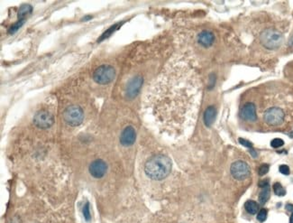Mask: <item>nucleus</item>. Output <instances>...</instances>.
Returning a JSON list of instances; mask_svg holds the SVG:
<instances>
[{"mask_svg": "<svg viewBox=\"0 0 293 223\" xmlns=\"http://www.w3.org/2000/svg\"><path fill=\"white\" fill-rule=\"evenodd\" d=\"M144 171L151 179L162 180L166 178L171 171V161L162 154L155 155L147 161Z\"/></svg>", "mask_w": 293, "mask_h": 223, "instance_id": "obj_1", "label": "nucleus"}, {"mask_svg": "<svg viewBox=\"0 0 293 223\" xmlns=\"http://www.w3.org/2000/svg\"><path fill=\"white\" fill-rule=\"evenodd\" d=\"M260 41L262 44L270 50H274L279 48L283 42V36L279 31L275 29H266L260 36Z\"/></svg>", "mask_w": 293, "mask_h": 223, "instance_id": "obj_2", "label": "nucleus"}, {"mask_svg": "<svg viewBox=\"0 0 293 223\" xmlns=\"http://www.w3.org/2000/svg\"><path fill=\"white\" fill-rule=\"evenodd\" d=\"M116 76V70L110 65L99 66L93 72V80L98 84L105 85L111 82Z\"/></svg>", "mask_w": 293, "mask_h": 223, "instance_id": "obj_3", "label": "nucleus"}, {"mask_svg": "<svg viewBox=\"0 0 293 223\" xmlns=\"http://www.w3.org/2000/svg\"><path fill=\"white\" fill-rule=\"evenodd\" d=\"M84 113L81 108L79 106H70L63 114L65 122L70 126H78L83 121Z\"/></svg>", "mask_w": 293, "mask_h": 223, "instance_id": "obj_4", "label": "nucleus"}, {"mask_svg": "<svg viewBox=\"0 0 293 223\" xmlns=\"http://www.w3.org/2000/svg\"><path fill=\"white\" fill-rule=\"evenodd\" d=\"M263 119L268 125H279L284 120V112L279 108L272 107L264 112Z\"/></svg>", "mask_w": 293, "mask_h": 223, "instance_id": "obj_5", "label": "nucleus"}, {"mask_svg": "<svg viewBox=\"0 0 293 223\" xmlns=\"http://www.w3.org/2000/svg\"><path fill=\"white\" fill-rule=\"evenodd\" d=\"M230 173L235 179L244 180L250 175V168L244 161H236L232 164Z\"/></svg>", "mask_w": 293, "mask_h": 223, "instance_id": "obj_6", "label": "nucleus"}, {"mask_svg": "<svg viewBox=\"0 0 293 223\" xmlns=\"http://www.w3.org/2000/svg\"><path fill=\"white\" fill-rule=\"evenodd\" d=\"M35 125L39 128H49L53 124V117L50 114L49 112L42 110L37 112L34 118Z\"/></svg>", "mask_w": 293, "mask_h": 223, "instance_id": "obj_7", "label": "nucleus"}, {"mask_svg": "<svg viewBox=\"0 0 293 223\" xmlns=\"http://www.w3.org/2000/svg\"><path fill=\"white\" fill-rule=\"evenodd\" d=\"M89 170H90V174L94 178L99 179L105 175L106 172L107 170V165L103 160L98 159V160L94 161L93 163H91Z\"/></svg>", "mask_w": 293, "mask_h": 223, "instance_id": "obj_8", "label": "nucleus"}, {"mask_svg": "<svg viewBox=\"0 0 293 223\" xmlns=\"http://www.w3.org/2000/svg\"><path fill=\"white\" fill-rule=\"evenodd\" d=\"M142 84H143L142 77L136 76L133 78L126 87V97L130 99L135 98L139 93Z\"/></svg>", "mask_w": 293, "mask_h": 223, "instance_id": "obj_9", "label": "nucleus"}, {"mask_svg": "<svg viewBox=\"0 0 293 223\" xmlns=\"http://www.w3.org/2000/svg\"><path fill=\"white\" fill-rule=\"evenodd\" d=\"M136 133L133 126H126L120 136V144L124 147H130L135 142Z\"/></svg>", "mask_w": 293, "mask_h": 223, "instance_id": "obj_10", "label": "nucleus"}, {"mask_svg": "<svg viewBox=\"0 0 293 223\" xmlns=\"http://www.w3.org/2000/svg\"><path fill=\"white\" fill-rule=\"evenodd\" d=\"M241 117L247 121L253 122L257 119V115H256V108L253 103L248 102L241 109Z\"/></svg>", "mask_w": 293, "mask_h": 223, "instance_id": "obj_11", "label": "nucleus"}, {"mask_svg": "<svg viewBox=\"0 0 293 223\" xmlns=\"http://www.w3.org/2000/svg\"><path fill=\"white\" fill-rule=\"evenodd\" d=\"M215 36L209 31H203L198 36V41L204 47H209L213 44Z\"/></svg>", "mask_w": 293, "mask_h": 223, "instance_id": "obj_12", "label": "nucleus"}, {"mask_svg": "<svg viewBox=\"0 0 293 223\" xmlns=\"http://www.w3.org/2000/svg\"><path fill=\"white\" fill-rule=\"evenodd\" d=\"M216 109L212 106L209 107L204 112V123L208 127L213 125L215 119H216Z\"/></svg>", "mask_w": 293, "mask_h": 223, "instance_id": "obj_13", "label": "nucleus"}, {"mask_svg": "<svg viewBox=\"0 0 293 223\" xmlns=\"http://www.w3.org/2000/svg\"><path fill=\"white\" fill-rule=\"evenodd\" d=\"M270 195H271L270 187H269V185H267V186L263 188L262 192L259 194V202L261 204H265L266 202L270 199Z\"/></svg>", "mask_w": 293, "mask_h": 223, "instance_id": "obj_14", "label": "nucleus"}, {"mask_svg": "<svg viewBox=\"0 0 293 223\" xmlns=\"http://www.w3.org/2000/svg\"><path fill=\"white\" fill-rule=\"evenodd\" d=\"M244 208H245L246 211L248 213L253 215V214H255L258 211L259 206L258 204H257V202H255L254 201H247L244 203Z\"/></svg>", "mask_w": 293, "mask_h": 223, "instance_id": "obj_15", "label": "nucleus"}, {"mask_svg": "<svg viewBox=\"0 0 293 223\" xmlns=\"http://www.w3.org/2000/svg\"><path fill=\"white\" fill-rule=\"evenodd\" d=\"M33 11V8L30 5H24L20 7L19 11H18V18L19 20H24V17L27 14H31Z\"/></svg>", "mask_w": 293, "mask_h": 223, "instance_id": "obj_16", "label": "nucleus"}, {"mask_svg": "<svg viewBox=\"0 0 293 223\" xmlns=\"http://www.w3.org/2000/svg\"><path fill=\"white\" fill-rule=\"evenodd\" d=\"M118 27H119V24H117V25H114L111 26L110 28H108V29L106 31L105 33L100 36V38L98 39V42H101V41H103L104 39L107 38L108 36H110V35H111L112 34L116 31V30H117V29H118Z\"/></svg>", "mask_w": 293, "mask_h": 223, "instance_id": "obj_17", "label": "nucleus"}, {"mask_svg": "<svg viewBox=\"0 0 293 223\" xmlns=\"http://www.w3.org/2000/svg\"><path fill=\"white\" fill-rule=\"evenodd\" d=\"M273 191L275 194L278 196H284L286 194V190L282 187V185L279 182H276L273 184Z\"/></svg>", "mask_w": 293, "mask_h": 223, "instance_id": "obj_18", "label": "nucleus"}, {"mask_svg": "<svg viewBox=\"0 0 293 223\" xmlns=\"http://www.w3.org/2000/svg\"><path fill=\"white\" fill-rule=\"evenodd\" d=\"M82 212H83L85 220L87 221H90V203L89 202H86V204L84 205Z\"/></svg>", "mask_w": 293, "mask_h": 223, "instance_id": "obj_19", "label": "nucleus"}, {"mask_svg": "<svg viewBox=\"0 0 293 223\" xmlns=\"http://www.w3.org/2000/svg\"><path fill=\"white\" fill-rule=\"evenodd\" d=\"M269 169H270V166H269V164H263L258 169V174L260 176H263V175H265L268 172H269Z\"/></svg>", "mask_w": 293, "mask_h": 223, "instance_id": "obj_20", "label": "nucleus"}, {"mask_svg": "<svg viewBox=\"0 0 293 223\" xmlns=\"http://www.w3.org/2000/svg\"><path fill=\"white\" fill-rule=\"evenodd\" d=\"M24 23V20H18L17 23H15L13 26H11V28L9 29V32H8V33H9V34H14V33H15V32L23 25Z\"/></svg>", "mask_w": 293, "mask_h": 223, "instance_id": "obj_21", "label": "nucleus"}, {"mask_svg": "<svg viewBox=\"0 0 293 223\" xmlns=\"http://www.w3.org/2000/svg\"><path fill=\"white\" fill-rule=\"evenodd\" d=\"M267 219V210L265 209H262L257 214V220L261 222H263Z\"/></svg>", "mask_w": 293, "mask_h": 223, "instance_id": "obj_22", "label": "nucleus"}, {"mask_svg": "<svg viewBox=\"0 0 293 223\" xmlns=\"http://www.w3.org/2000/svg\"><path fill=\"white\" fill-rule=\"evenodd\" d=\"M283 145H284V141L280 138H275L271 142V146L273 148H278V147H282Z\"/></svg>", "mask_w": 293, "mask_h": 223, "instance_id": "obj_23", "label": "nucleus"}, {"mask_svg": "<svg viewBox=\"0 0 293 223\" xmlns=\"http://www.w3.org/2000/svg\"><path fill=\"white\" fill-rule=\"evenodd\" d=\"M279 171L282 174H285V175H288V174H290V168L288 165L286 164H282V165H280L279 167Z\"/></svg>", "mask_w": 293, "mask_h": 223, "instance_id": "obj_24", "label": "nucleus"}, {"mask_svg": "<svg viewBox=\"0 0 293 223\" xmlns=\"http://www.w3.org/2000/svg\"><path fill=\"white\" fill-rule=\"evenodd\" d=\"M239 142H240V144H241L242 146H244V147H248V148L252 147V144L250 141H248V140L244 139V138H239Z\"/></svg>", "mask_w": 293, "mask_h": 223, "instance_id": "obj_25", "label": "nucleus"}, {"mask_svg": "<svg viewBox=\"0 0 293 223\" xmlns=\"http://www.w3.org/2000/svg\"><path fill=\"white\" fill-rule=\"evenodd\" d=\"M267 185H269V182L267 181H260L259 182V186L260 187H262V188H263V187H265Z\"/></svg>", "mask_w": 293, "mask_h": 223, "instance_id": "obj_26", "label": "nucleus"}, {"mask_svg": "<svg viewBox=\"0 0 293 223\" xmlns=\"http://www.w3.org/2000/svg\"><path fill=\"white\" fill-rule=\"evenodd\" d=\"M286 209L287 210H289V211H291L293 213V204H287Z\"/></svg>", "mask_w": 293, "mask_h": 223, "instance_id": "obj_27", "label": "nucleus"}, {"mask_svg": "<svg viewBox=\"0 0 293 223\" xmlns=\"http://www.w3.org/2000/svg\"><path fill=\"white\" fill-rule=\"evenodd\" d=\"M90 19H91V16H90V15L85 16L84 18H82V20H84V21H87V20H90Z\"/></svg>", "mask_w": 293, "mask_h": 223, "instance_id": "obj_28", "label": "nucleus"}, {"mask_svg": "<svg viewBox=\"0 0 293 223\" xmlns=\"http://www.w3.org/2000/svg\"><path fill=\"white\" fill-rule=\"evenodd\" d=\"M250 152H251V153L252 154V156H253V157H256V156H257V154H256V153L254 152V150H251Z\"/></svg>", "mask_w": 293, "mask_h": 223, "instance_id": "obj_29", "label": "nucleus"}, {"mask_svg": "<svg viewBox=\"0 0 293 223\" xmlns=\"http://www.w3.org/2000/svg\"><path fill=\"white\" fill-rule=\"evenodd\" d=\"M290 46H293V35L291 36V38L290 39Z\"/></svg>", "mask_w": 293, "mask_h": 223, "instance_id": "obj_30", "label": "nucleus"}, {"mask_svg": "<svg viewBox=\"0 0 293 223\" xmlns=\"http://www.w3.org/2000/svg\"><path fill=\"white\" fill-rule=\"evenodd\" d=\"M290 223H293V213L291 214V216H290Z\"/></svg>", "mask_w": 293, "mask_h": 223, "instance_id": "obj_31", "label": "nucleus"}]
</instances>
